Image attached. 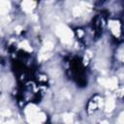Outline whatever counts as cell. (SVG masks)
<instances>
[{
  "instance_id": "obj_1",
  "label": "cell",
  "mask_w": 124,
  "mask_h": 124,
  "mask_svg": "<svg viewBox=\"0 0 124 124\" xmlns=\"http://www.w3.org/2000/svg\"><path fill=\"white\" fill-rule=\"evenodd\" d=\"M56 34L61 38L62 43L69 44L71 43V39L73 37V32L70 28L65 25H59L56 27Z\"/></svg>"
},
{
  "instance_id": "obj_2",
  "label": "cell",
  "mask_w": 124,
  "mask_h": 124,
  "mask_svg": "<svg viewBox=\"0 0 124 124\" xmlns=\"http://www.w3.org/2000/svg\"><path fill=\"white\" fill-rule=\"evenodd\" d=\"M108 27L110 28L112 34L116 37L120 35V23L116 20H109L108 21Z\"/></svg>"
},
{
  "instance_id": "obj_3",
  "label": "cell",
  "mask_w": 124,
  "mask_h": 124,
  "mask_svg": "<svg viewBox=\"0 0 124 124\" xmlns=\"http://www.w3.org/2000/svg\"><path fill=\"white\" fill-rule=\"evenodd\" d=\"M45 119H46L45 114L43 112H40V111H38L36 114H34L32 116L27 117L28 122H31V123H40V122L45 121Z\"/></svg>"
},
{
  "instance_id": "obj_4",
  "label": "cell",
  "mask_w": 124,
  "mask_h": 124,
  "mask_svg": "<svg viewBox=\"0 0 124 124\" xmlns=\"http://www.w3.org/2000/svg\"><path fill=\"white\" fill-rule=\"evenodd\" d=\"M99 82L102 83L104 86L111 88V89H114L117 86V79H116V78H111L109 79H100Z\"/></svg>"
},
{
  "instance_id": "obj_5",
  "label": "cell",
  "mask_w": 124,
  "mask_h": 124,
  "mask_svg": "<svg viewBox=\"0 0 124 124\" xmlns=\"http://www.w3.org/2000/svg\"><path fill=\"white\" fill-rule=\"evenodd\" d=\"M36 4L33 0H23L22 4H21V7H22V10L26 13H29L31 12L34 8H35Z\"/></svg>"
},
{
  "instance_id": "obj_6",
  "label": "cell",
  "mask_w": 124,
  "mask_h": 124,
  "mask_svg": "<svg viewBox=\"0 0 124 124\" xmlns=\"http://www.w3.org/2000/svg\"><path fill=\"white\" fill-rule=\"evenodd\" d=\"M86 6H87V5L84 4V3H82L80 6H76V7L74 8V10H73L74 16H81V15L84 13V11H85V7H86Z\"/></svg>"
},
{
  "instance_id": "obj_7",
  "label": "cell",
  "mask_w": 124,
  "mask_h": 124,
  "mask_svg": "<svg viewBox=\"0 0 124 124\" xmlns=\"http://www.w3.org/2000/svg\"><path fill=\"white\" fill-rule=\"evenodd\" d=\"M38 111H39V109H38L37 107L34 106V105H29V106H27L26 108H25V114H26L27 117L36 114Z\"/></svg>"
},
{
  "instance_id": "obj_8",
  "label": "cell",
  "mask_w": 124,
  "mask_h": 124,
  "mask_svg": "<svg viewBox=\"0 0 124 124\" xmlns=\"http://www.w3.org/2000/svg\"><path fill=\"white\" fill-rule=\"evenodd\" d=\"M115 107V103H114V100L113 98L109 97L107 99V102H106V111H111Z\"/></svg>"
},
{
  "instance_id": "obj_9",
  "label": "cell",
  "mask_w": 124,
  "mask_h": 124,
  "mask_svg": "<svg viewBox=\"0 0 124 124\" xmlns=\"http://www.w3.org/2000/svg\"><path fill=\"white\" fill-rule=\"evenodd\" d=\"M10 9V3L8 0H1V14H6Z\"/></svg>"
},
{
  "instance_id": "obj_10",
  "label": "cell",
  "mask_w": 124,
  "mask_h": 124,
  "mask_svg": "<svg viewBox=\"0 0 124 124\" xmlns=\"http://www.w3.org/2000/svg\"><path fill=\"white\" fill-rule=\"evenodd\" d=\"M19 46H20L21 48H23V49L27 50V51H31V50H32L31 46H30V45L28 44V42H27V41H23V42H21V43L19 44Z\"/></svg>"
},
{
  "instance_id": "obj_11",
  "label": "cell",
  "mask_w": 124,
  "mask_h": 124,
  "mask_svg": "<svg viewBox=\"0 0 124 124\" xmlns=\"http://www.w3.org/2000/svg\"><path fill=\"white\" fill-rule=\"evenodd\" d=\"M53 48V44L51 42H46L45 45H44V47H43V50L44 51H49Z\"/></svg>"
},
{
  "instance_id": "obj_12",
  "label": "cell",
  "mask_w": 124,
  "mask_h": 124,
  "mask_svg": "<svg viewBox=\"0 0 124 124\" xmlns=\"http://www.w3.org/2000/svg\"><path fill=\"white\" fill-rule=\"evenodd\" d=\"M63 120L65 123H71L73 122V115L70 113H65L63 115Z\"/></svg>"
},
{
  "instance_id": "obj_13",
  "label": "cell",
  "mask_w": 124,
  "mask_h": 124,
  "mask_svg": "<svg viewBox=\"0 0 124 124\" xmlns=\"http://www.w3.org/2000/svg\"><path fill=\"white\" fill-rule=\"evenodd\" d=\"M50 57V54L49 53H46V51L45 52V53H41L40 55H39V60L40 61H44V60H46L47 58H49Z\"/></svg>"
},
{
  "instance_id": "obj_14",
  "label": "cell",
  "mask_w": 124,
  "mask_h": 124,
  "mask_svg": "<svg viewBox=\"0 0 124 124\" xmlns=\"http://www.w3.org/2000/svg\"><path fill=\"white\" fill-rule=\"evenodd\" d=\"M118 123L124 124V110L120 113V115H119V117H118Z\"/></svg>"
},
{
  "instance_id": "obj_15",
  "label": "cell",
  "mask_w": 124,
  "mask_h": 124,
  "mask_svg": "<svg viewBox=\"0 0 124 124\" xmlns=\"http://www.w3.org/2000/svg\"><path fill=\"white\" fill-rule=\"evenodd\" d=\"M2 115L3 116H10L11 115V111L9 109H6V110H2Z\"/></svg>"
},
{
  "instance_id": "obj_16",
  "label": "cell",
  "mask_w": 124,
  "mask_h": 124,
  "mask_svg": "<svg viewBox=\"0 0 124 124\" xmlns=\"http://www.w3.org/2000/svg\"><path fill=\"white\" fill-rule=\"evenodd\" d=\"M21 29H22V28H21L20 26H17V27L16 28V32H18V33L20 32V30H21Z\"/></svg>"
},
{
  "instance_id": "obj_17",
  "label": "cell",
  "mask_w": 124,
  "mask_h": 124,
  "mask_svg": "<svg viewBox=\"0 0 124 124\" xmlns=\"http://www.w3.org/2000/svg\"><path fill=\"white\" fill-rule=\"evenodd\" d=\"M122 92H123V94H124V88H123V89H122Z\"/></svg>"
},
{
  "instance_id": "obj_18",
  "label": "cell",
  "mask_w": 124,
  "mask_h": 124,
  "mask_svg": "<svg viewBox=\"0 0 124 124\" xmlns=\"http://www.w3.org/2000/svg\"><path fill=\"white\" fill-rule=\"evenodd\" d=\"M122 60H123V61H124V56H123V57H122Z\"/></svg>"
}]
</instances>
